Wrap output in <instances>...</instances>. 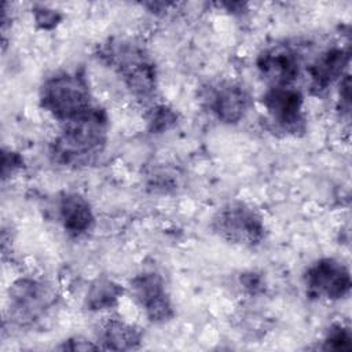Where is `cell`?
I'll use <instances>...</instances> for the list:
<instances>
[{"mask_svg":"<svg viewBox=\"0 0 352 352\" xmlns=\"http://www.w3.org/2000/svg\"><path fill=\"white\" fill-rule=\"evenodd\" d=\"M124 293V289L109 278L95 279L85 296V307L89 311H102L114 307Z\"/></svg>","mask_w":352,"mask_h":352,"instance_id":"5bb4252c","label":"cell"},{"mask_svg":"<svg viewBox=\"0 0 352 352\" xmlns=\"http://www.w3.org/2000/svg\"><path fill=\"white\" fill-rule=\"evenodd\" d=\"M100 58L120 76L139 99H150L157 88V69L148 52L128 40H110L100 50Z\"/></svg>","mask_w":352,"mask_h":352,"instance_id":"3957f363","label":"cell"},{"mask_svg":"<svg viewBox=\"0 0 352 352\" xmlns=\"http://www.w3.org/2000/svg\"><path fill=\"white\" fill-rule=\"evenodd\" d=\"M55 302V292L44 280L21 278L10 287L8 315L18 326L38 320Z\"/></svg>","mask_w":352,"mask_h":352,"instance_id":"5b68a950","label":"cell"},{"mask_svg":"<svg viewBox=\"0 0 352 352\" xmlns=\"http://www.w3.org/2000/svg\"><path fill=\"white\" fill-rule=\"evenodd\" d=\"M304 285L309 297L329 301L341 300L351 290L349 270L333 257H323L307 268L304 272Z\"/></svg>","mask_w":352,"mask_h":352,"instance_id":"52a82bcc","label":"cell"},{"mask_svg":"<svg viewBox=\"0 0 352 352\" xmlns=\"http://www.w3.org/2000/svg\"><path fill=\"white\" fill-rule=\"evenodd\" d=\"M143 333L139 327L120 319H109L98 331V346L111 351H129L139 348Z\"/></svg>","mask_w":352,"mask_h":352,"instance_id":"4fadbf2b","label":"cell"},{"mask_svg":"<svg viewBox=\"0 0 352 352\" xmlns=\"http://www.w3.org/2000/svg\"><path fill=\"white\" fill-rule=\"evenodd\" d=\"M261 102L276 129L294 136L305 132L304 96L298 88L294 85L268 87Z\"/></svg>","mask_w":352,"mask_h":352,"instance_id":"8992f818","label":"cell"},{"mask_svg":"<svg viewBox=\"0 0 352 352\" xmlns=\"http://www.w3.org/2000/svg\"><path fill=\"white\" fill-rule=\"evenodd\" d=\"M60 349H70V351H87V349H99L98 345L91 344L87 340H81V338H74V340H69L67 342H65Z\"/></svg>","mask_w":352,"mask_h":352,"instance_id":"ffe728a7","label":"cell"},{"mask_svg":"<svg viewBox=\"0 0 352 352\" xmlns=\"http://www.w3.org/2000/svg\"><path fill=\"white\" fill-rule=\"evenodd\" d=\"M176 113L165 104L154 106L150 111L148 124L153 132H164L176 124Z\"/></svg>","mask_w":352,"mask_h":352,"instance_id":"2e32d148","label":"cell"},{"mask_svg":"<svg viewBox=\"0 0 352 352\" xmlns=\"http://www.w3.org/2000/svg\"><path fill=\"white\" fill-rule=\"evenodd\" d=\"M59 220L70 236L87 234L95 221L89 202L77 192H65L58 204Z\"/></svg>","mask_w":352,"mask_h":352,"instance_id":"7c38bea8","label":"cell"},{"mask_svg":"<svg viewBox=\"0 0 352 352\" xmlns=\"http://www.w3.org/2000/svg\"><path fill=\"white\" fill-rule=\"evenodd\" d=\"M352 337L348 327L342 324H333L327 330L323 340V349L326 351H349L352 348Z\"/></svg>","mask_w":352,"mask_h":352,"instance_id":"9a60e30c","label":"cell"},{"mask_svg":"<svg viewBox=\"0 0 352 352\" xmlns=\"http://www.w3.org/2000/svg\"><path fill=\"white\" fill-rule=\"evenodd\" d=\"M23 164V160L21 158V155L18 153L14 151H3V179H7L8 176H11L12 172H15L16 169H19Z\"/></svg>","mask_w":352,"mask_h":352,"instance_id":"d6986e66","label":"cell"},{"mask_svg":"<svg viewBox=\"0 0 352 352\" xmlns=\"http://www.w3.org/2000/svg\"><path fill=\"white\" fill-rule=\"evenodd\" d=\"M239 283L250 294H258V293L264 292V287H265V280H264L263 275L257 274L254 271L241 274Z\"/></svg>","mask_w":352,"mask_h":352,"instance_id":"ac0fdd59","label":"cell"},{"mask_svg":"<svg viewBox=\"0 0 352 352\" xmlns=\"http://www.w3.org/2000/svg\"><path fill=\"white\" fill-rule=\"evenodd\" d=\"M256 65L268 87L294 85L300 74V56L287 44H275L263 50Z\"/></svg>","mask_w":352,"mask_h":352,"instance_id":"30bf717a","label":"cell"},{"mask_svg":"<svg viewBox=\"0 0 352 352\" xmlns=\"http://www.w3.org/2000/svg\"><path fill=\"white\" fill-rule=\"evenodd\" d=\"M348 47H331L324 50L309 65V87L314 94H322L337 80L344 77V72L349 63Z\"/></svg>","mask_w":352,"mask_h":352,"instance_id":"8fae6325","label":"cell"},{"mask_svg":"<svg viewBox=\"0 0 352 352\" xmlns=\"http://www.w3.org/2000/svg\"><path fill=\"white\" fill-rule=\"evenodd\" d=\"M212 230L220 238L248 248L260 245L265 238V224L260 213L239 201L228 202L214 213Z\"/></svg>","mask_w":352,"mask_h":352,"instance_id":"277c9868","label":"cell"},{"mask_svg":"<svg viewBox=\"0 0 352 352\" xmlns=\"http://www.w3.org/2000/svg\"><path fill=\"white\" fill-rule=\"evenodd\" d=\"M33 14H34V21H36L37 26L41 28V29L55 28L58 25V22L60 21V18H62L58 11L47 8V7L34 8Z\"/></svg>","mask_w":352,"mask_h":352,"instance_id":"e0dca14e","label":"cell"},{"mask_svg":"<svg viewBox=\"0 0 352 352\" xmlns=\"http://www.w3.org/2000/svg\"><path fill=\"white\" fill-rule=\"evenodd\" d=\"M205 102L209 111L220 122L236 124L249 111L252 96L242 84L226 80L209 87Z\"/></svg>","mask_w":352,"mask_h":352,"instance_id":"9c48e42d","label":"cell"},{"mask_svg":"<svg viewBox=\"0 0 352 352\" xmlns=\"http://www.w3.org/2000/svg\"><path fill=\"white\" fill-rule=\"evenodd\" d=\"M41 107L62 124L88 114L92 103L87 78L80 72H58L47 77L38 94Z\"/></svg>","mask_w":352,"mask_h":352,"instance_id":"7a4b0ae2","label":"cell"},{"mask_svg":"<svg viewBox=\"0 0 352 352\" xmlns=\"http://www.w3.org/2000/svg\"><path fill=\"white\" fill-rule=\"evenodd\" d=\"M107 142V116L95 107L88 114L65 122L51 144L54 162L63 166H85L102 154Z\"/></svg>","mask_w":352,"mask_h":352,"instance_id":"6da1fadb","label":"cell"},{"mask_svg":"<svg viewBox=\"0 0 352 352\" xmlns=\"http://www.w3.org/2000/svg\"><path fill=\"white\" fill-rule=\"evenodd\" d=\"M133 300L153 323H165L175 315L164 278L155 271H143L129 282Z\"/></svg>","mask_w":352,"mask_h":352,"instance_id":"ba28073f","label":"cell"}]
</instances>
